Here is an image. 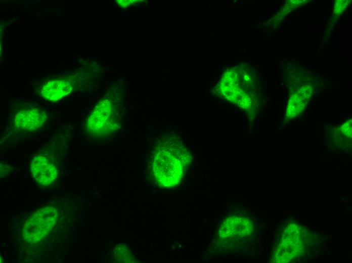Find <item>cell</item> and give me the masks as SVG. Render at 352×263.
I'll return each mask as SVG.
<instances>
[{"label":"cell","mask_w":352,"mask_h":263,"mask_svg":"<svg viewBox=\"0 0 352 263\" xmlns=\"http://www.w3.org/2000/svg\"><path fill=\"white\" fill-rule=\"evenodd\" d=\"M57 219V210L53 207H44L37 210L24 224V240L30 244L40 242L52 231Z\"/></svg>","instance_id":"2"},{"label":"cell","mask_w":352,"mask_h":263,"mask_svg":"<svg viewBox=\"0 0 352 263\" xmlns=\"http://www.w3.org/2000/svg\"><path fill=\"white\" fill-rule=\"evenodd\" d=\"M33 178L41 185L47 186L56 179L58 169L55 163L48 157L37 155L32 160L30 165Z\"/></svg>","instance_id":"4"},{"label":"cell","mask_w":352,"mask_h":263,"mask_svg":"<svg viewBox=\"0 0 352 263\" xmlns=\"http://www.w3.org/2000/svg\"><path fill=\"white\" fill-rule=\"evenodd\" d=\"M342 133L346 136H351V120L346 122L341 127Z\"/></svg>","instance_id":"9"},{"label":"cell","mask_w":352,"mask_h":263,"mask_svg":"<svg viewBox=\"0 0 352 263\" xmlns=\"http://www.w3.org/2000/svg\"><path fill=\"white\" fill-rule=\"evenodd\" d=\"M187 149L174 138L165 139L157 149L153 170L158 184L173 187L182 179L189 155Z\"/></svg>","instance_id":"1"},{"label":"cell","mask_w":352,"mask_h":263,"mask_svg":"<svg viewBox=\"0 0 352 263\" xmlns=\"http://www.w3.org/2000/svg\"><path fill=\"white\" fill-rule=\"evenodd\" d=\"M110 103L106 100L101 102L88 119L89 132L95 136H103L113 130Z\"/></svg>","instance_id":"3"},{"label":"cell","mask_w":352,"mask_h":263,"mask_svg":"<svg viewBox=\"0 0 352 263\" xmlns=\"http://www.w3.org/2000/svg\"><path fill=\"white\" fill-rule=\"evenodd\" d=\"M71 78L53 79L43 83L40 95L50 101H57L70 93L73 87Z\"/></svg>","instance_id":"6"},{"label":"cell","mask_w":352,"mask_h":263,"mask_svg":"<svg viewBox=\"0 0 352 263\" xmlns=\"http://www.w3.org/2000/svg\"><path fill=\"white\" fill-rule=\"evenodd\" d=\"M348 3V2L347 1H336L334 7V12L336 14L341 13L347 6Z\"/></svg>","instance_id":"8"},{"label":"cell","mask_w":352,"mask_h":263,"mask_svg":"<svg viewBox=\"0 0 352 263\" xmlns=\"http://www.w3.org/2000/svg\"><path fill=\"white\" fill-rule=\"evenodd\" d=\"M46 112L38 108L23 109L14 117V125L19 130L32 131L40 128L47 119Z\"/></svg>","instance_id":"5"},{"label":"cell","mask_w":352,"mask_h":263,"mask_svg":"<svg viewBox=\"0 0 352 263\" xmlns=\"http://www.w3.org/2000/svg\"><path fill=\"white\" fill-rule=\"evenodd\" d=\"M312 89L310 85L303 86L292 95L288 101L286 117L292 119L300 114L305 108L311 96Z\"/></svg>","instance_id":"7"}]
</instances>
